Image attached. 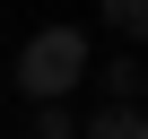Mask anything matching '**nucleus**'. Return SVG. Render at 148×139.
<instances>
[{
  "instance_id": "nucleus-3",
  "label": "nucleus",
  "mask_w": 148,
  "mask_h": 139,
  "mask_svg": "<svg viewBox=\"0 0 148 139\" xmlns=\"http://www.w3.org/2000/svg\"><path fill=\"white\" fill-rule=\"evenodd\" d=\"M139 87H148L139 61H105V96H113V104H139Z\"/></svg>"
},
{
  "instance_id": "nucleus-2",
  "label": "nucleus",
  "mask_w": 148,
  "mask_h": 139,
  "mask_svg": "<svg viewBox=\"0 0 148 139\" xmlns=\"http://www.w3.org/2000/svg\"><path fill=\"white\" fill-rule=\"evenodd\" d=\"M79 139H148V122H139V104H105Z\"/></svg>"
},
{
  "instance_id": "nucleus-1",
  "label": "nucleus",
  "mask_w": 148,
  "mask_h": 139,
  "mask_svg": "<svg viewBox=\"0 0 148 139\" xmlns=\"http://www.w3.org/2000/svg\"><path fill=\"white\" fill-rule=\"evenodd\" d=\"M79 78H87V35L79 26H44L18 52V96H35V104H61Z\"/></svg>"
},
{
  "instance_id": "nucleus-4",
  "label": "nucleus",
  "mask_w": 148,
  "mask_h": 139,
  "mask_svg": "<svg viewBox=\"0 0 148 139\" xmlns=\"http://www.w3.org/2000/svg\"><path fill=\"white\" fill-rule=\"evenodd\" d=\"M35 139H79V122H70L61 104H35Z\"/></svg>"
},
{
  "instance_id": "nucleus-5",
  "label": "nucleus",
  "mask_w": 148,
  "mask_h": 139,
  "mask_svg": "<svg viewBox=\"0 0 148 139\" xmlns=\"http://www.w3.org/2000/svg\"><path fill=\"white\" fill-rule=\"evenodd\" d=\"M105 26H113V35H139V26H148V9H139V0H113V9H105Z\"/></svg>"
}]
</instances>
